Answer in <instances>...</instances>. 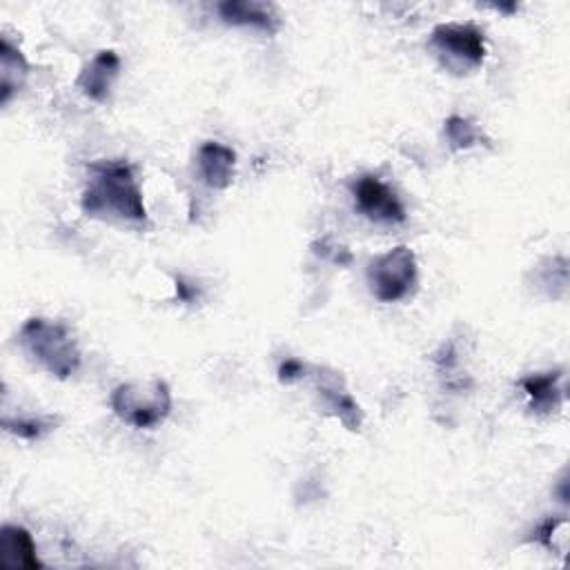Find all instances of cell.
<instances>
[{
	"label": "cell",
	"mask_w": 570,
	"mask_h": 570,
	"mask_svg": "<svg viewBox=\"0 0 570 570\" xmlns=\"http://www.w3.org/2000/svg\"><path fill=\"white\" fill-rule=\"evenodd\" d=\"M80 207L87 216L102 220H147L142 189L125 160H98L89 165V180Z\"/></svg>",
	"instance_id": "6da1fadb"
},
{
	"label": "cell",
	"mask_w": 570,
	"mask_h": 570,
	"mask_svg": "<svg viewBox=\"0 0 570 570\" xmlns=\"http://www.w3.org/2000/svg\"><path fill=\"white\" fill-rule=\"evenodd\" d=\"M22 352L56 379H69L80 367V350L71 330L45 316L24 321L18 334Z\"/></svg>",
	"instance_id": "7a4b0ae2"
},
{
	"label": "cell",
	"mask_w": 570,
	"mask_h": 570,
	"mask_svg": "<svg viewBox=\"0 0 570 570\" xmlns=\"http://www.w3.org/2000/svg\"><path fill=\"white\" fill-rule=\"evenodd\" d=\"M109 405L122 423L136 430H151L169 416L171 390L165 379H149L145 383H120L114 387Z\"/></svg>",
	"instance_id": "3957f363"
},
{
	"label": "cell",
	"mask_w": 570,
	"mask_h": 570,
	"mask_svg": "<svg viewBox=\"0 0 570 570\" xmlns=\"http://www.w3.org/2000/svg\"><path fill=\"white\" fill-rule=\"evenodd\" d=\"M430 51L450 73L468 76L485 60V38L470 22H441L430 33Z\"/></svg>",
	"instance_id": "277c9868"
},
{
	"label": "cell",
	"mask_w": 570,
	"mask_h": 570,
	"mask_svg": "<svg viewBox=\"0 0 570 570\" xmlns=\"http://www.w3.org/2000/svg\"><path fill=\"white\" fill-rule=\"evenodd\" d=\"M365 278L376 301L396 303L405 298L416 285V256L407 245H396L367 263Z\"/></svg>",
	"instance_id": "5b68a950"
},
{
	"label": "cell",
	"mask_w": 570,
	"mask_h": 570,
	"mask_svg": "<svg viewBox=\"0 0 570 570\" xmlns=\"http://www.w3.org/2000/svg\"><path fill=\"white\" fill-rule=\"evenodd\" d=\"M352 196H354L356 209L374 223L396 225L405 220V207L401 198L379 176H372V174L358 176L352 183Z\"/></svg>",
	"instance_id": "8992f818"
},
{
	"label": "cell",
	"mask_w": 570,
	"mask_h": 570,
	"mask_svg": "<svg viewBox=\"0 0 570 570\" xmlns=\"http://www.w3.org/2000/svg\"><path fill=\"white\" fill-rule=\"evenodd\" d=\"M314 385L316 392L325 405V410H330L347 430H358L363 423V412L358 407V403L352 399V394L345 387V381L338 372L327 370V367H318L314 374Z\"/></svg>",
	"instance_id": "52a82bcc"
},
{
	"label": "cell",
	"mask_w": 570,
	"mask_h": 570,
	"mask_svg": "<svg viewBox=\"0 0 570 570\" xmlns=\"http://www.w3.org/2000/svg\"><path fill=\"white\" fill-rule=\"evenodd\" d=\"M120 73V58L114 49H100L78 73L76 87L82 96L96 102H105Z\"/></svg>",
	"instance_id": "ba28073f"
},
{
	"label": "cell",
	"mask_w": 570,
	"mask_h": 570,
	"mask_svg": "<svg viewBox=\"0 0 570 570\" xmlns=\"http://www.w3.org/2000/svg\"><path fill=\"white\" fill-rule=\"evenodd\" d=\"M196 167L207 187L227 189L236 174V151L223 142L207 140L198 147Z\"/></svg>",
	"instance_id": "9c48e42d"
},
{
	"label": "cell",
	"mask_w": 570,
	"mask_h": 570,
	"mask_svg": "<svg viewBox=\"0 0 570 570\" xmlns=\"http://www.w3.org/2000/svg\"><path fill=\"white\" fill-rule=\"evenodd\" d=\"M223 22L234 27H252L265 33H274L281 24L272 4L256 0H225L216 7Z\"/></svg>",
	"instance_id": "30bf717a"
},
{
	"label": "cell",
	"mask_w": 570,
	"mask_h": 570,
	"mask_svg": "<svg viewBox=\"0 0 570 570\" xmlns=\"http://www.w3.org/2000/svg\"><path fill=\"white\" fill-rule=\"evenodd\" d=\"M521 387L537 414H552L563 403V372H534L521 379Z\"/></svg>",
	"instance_id": "8fae6325"
},
{
	"label": "cell",
	"mask_w": 570,
	"mask_h": 570,
	"mask_svg": "<svg viewBox=\"0 0 570 570\" xmlns=\"http://www.w3.org/2000/svg\"><path fill=\"white\" fill-rule=\"evenodd\" d=\"M0 563L4 568H42L33 537L22 525H2Z\"/></svg>",
	"instance_id": "7c38bea8"
},
{
	"label": "cell",
	"mask_w": 570,
	"mask_h": 570,
	"mask_svg": "<svg viewBox=\"0 0 570 570\" xmlns=\"http://www.w3.org/2000/svg\"><path fill=\"white\" fill-rule=\"evenodd\" d=\"M29 76V62L18 47L7 38L0 42V102L7 105L16 91L22 89Z\"/></svg>",
	"instance_id": "4fadbf2b"
},
{
	"label": "cell",
	"mask_w": 570,
	"mask_h": 570,
	"mask_svg": "<svg viewBox=\"0 0 570 570\" xmlns=\"http://www.w3.org/2000/svg\"><path fill=\"white\" fill-rule=\"evenodd\" d=\"M443 134L452 151L470 149L481 140V129L470 118H463V116H450L443 125Z\"/></svg>",
	"instance_id": "5bb4252c"
},
{
	"label": "cell",
	"mask_w": 570,
	"mask_h": 570,
	"mask_svg": "<svg viewBox=\"0 0 570 570\" xmlns=\"http://www.w3.org/2000/svg\"><path fill=\"white\" fill-rule=\"evenodd\" d=\"M2 425L7 432H11L20 439L33 441V439H40L45 432H49L56 425V421L51 416H9V414H4Z\"/></svg>",
	"instance_id": "9a60e30c"
},
{
	"label": "cell",
	"mask_w": 570,
	"mask_h": 570,
	"mask_svg": "<svg viewBox=\"0 0 570 570\" xmlns=\"http://www.w3.org/2000/svg\"><path fill=\"white\" fill-rule=\"evenodd\" d=\"M534 541H539L541 546H546L552 552L563 554L566 546H568V521H566V517H554V519L543 521L534 530Z\"/></svg>",
	"instance_id": "2e32d148"
},
{
	"label": "cell",
	"mask_w": 570,
	"mask_h": 570,
	"mask_svg": "<svg viewBox=\"0 0 570 570\" xmlns=\"http://www.w3.org/2000/svg\"><path fill=\"white\" fill-rule=\"evenodd\" d=\"M307 372V365L296 361V358H285L281 365H278V379L281 383H294L298 379H303Z\"/></svg>",
	"instance_id": "e0dca14e"
}]
</instances>
